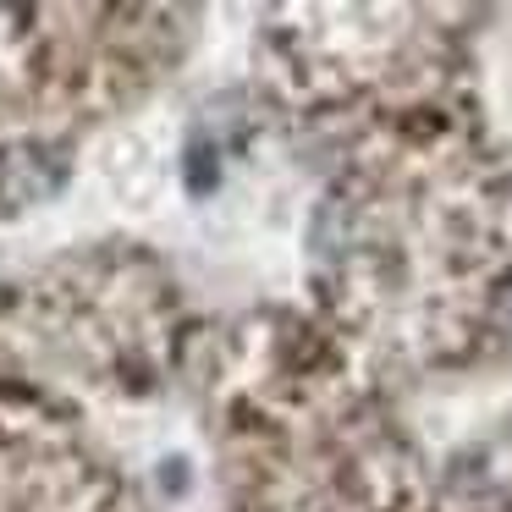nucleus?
I'll list each match as a JSON object with an SVG mask.
<instances>
[]
</instances>
